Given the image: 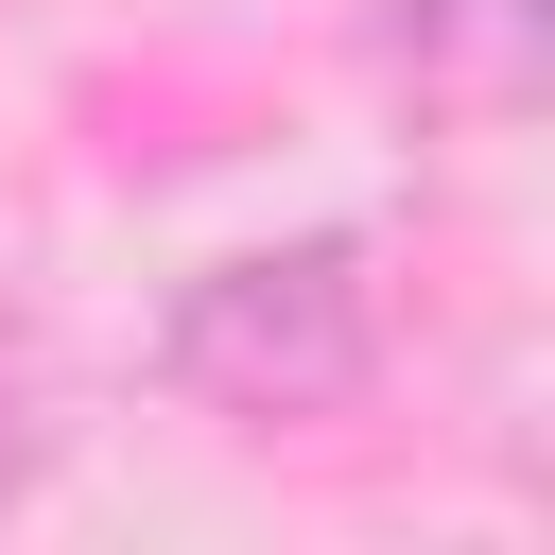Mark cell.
Returning a JSON list of instances; mask_svg holds the SVG:
<instances>
[{"label":"cell","mask_w":555,"mask_h":555,"mask_svg":"<svg viewBox=\"0 0 555 555\" xmlns=\"http://www.w3.org/2000/svg\"><path fill=\"white\" fill-rule=\"evenodd\" d=\"M382 364H399V295H382L364 225L243 243V260L173 278V312H156V399H191L225 434H330L382 399Z\"/></svg>","instance_id":"cell-1"},{"label":"cell","mask_w":555,"mask_h":555,"mask_svg":"<svg viewBox=\"0 0 555 555\" xmlns=\"http://www.w3.org/2000/svg\"><path fill=\"white\" fill-rule=\"evenodd\" d=\"M382 69L434 121H520L538 104V0H416V17H382Z\"/></svg>","instance_id":"cell-2"},{"label":"cell","mask_w":555,"mask_h":555,"mask_svg":"<svg viewBox=\"0 0 555 555\" xmlns=\"http://www.w3.org/2000/svg\"><path fill=\"white\" fill-rule=\"evenodd\" d=\"M52 451H69V382H52V347L0 312V503H35Z\"/></svg>","instance_id":"cell-3"}]
</instances>
